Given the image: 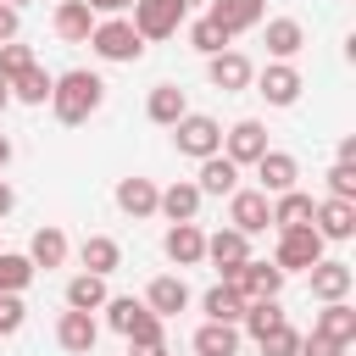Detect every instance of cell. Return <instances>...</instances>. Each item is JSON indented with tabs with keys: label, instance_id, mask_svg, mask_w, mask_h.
<instances>
[{
	"label": "cell",
	"instance_id": "obj_8",
	"mask_svg": "<svg viewBox=\"0 0 356 356\" xmlns=\"http://www.w3.org/2000/svg\"><path fill=\"white\" fill-rule=\"evenodd\" d=\"M228 228H239V234H267V228H273V195H261V189H234V195H228Z\"/></svg>",
	"mask_w": 356,
	"mask_h": 356
},
{
	"label": "cell",
	"instance_id": "obj_39",
	"mask_svg": "<svg viewBox=\"0 0 356 356\" xmlns=\"http://www.w3.org/2000/svg\"><path fill=\"white\" fill-rule=\"evenodd\" d=\"M328 195L334 200H356V161H334L328 167Z\"/></svg>",
	"mask_w": 356,
	"mask_h": 356
},
{
	"label": "cell",
	"instance_id": "obj_34",
	"mask_svg": "<svg viewBox=\"0 0 356 356\" xmlns=\"http://www.w3.org/2000/svg\"><path fill=\"white\" fill-rule=\"evenodd\" d=\"M278 323H289V317H284V306H278V295H267V300H245L239 328H245L250 339H261V334H267V328H278Z\"/></svg>",
	"mask_w": 356,
	"mask_h": 356
},
{
	"label": "cell",
	"instance_id": "obj_33",
	"mask_svg": "<svg viewBox=\"0 0 356 356\" xmlns=\"http://www.w3.org/2000/svg\"><path fill=\"white\" fill-rule=\"evenodd\" d=\"M106 295H111V289H106L100 273H78V278L67 284V306H72V312H100Z\"/></svg>",
	"mask_w": 356,
	"mask_h": 356
},
{
	"label": "cell",
	"instance_id": "obj_5",
	"mask_svg": "<svg viewBox=\"0 0 356 356\" xmlns=\"http://www.w3.org/2000/svg\"><path fill=\"white\" fill-rule=\"evenodd\" d=\"M128 11H134V17H128L134 33H139L145 44H150V39H172V33L184 28V17H189L184 0H134Z\"/></svg>",
	"mask_w": 356,
	"mask_h": 356
},
{
	"label": "cell",
	"instance_id": "obj_4",
	"mask_svg": "<svg viewBox=\"0 0 356 356\" xmlns=\"http://www.w3.org/2000/svg\"><path fill=\"white\" fill-rule=\"evenodd\" d=\"M323 234L312 228V222H295V228H278V250H273V261L284 267V278L289 273H306L312 261H323Z\"/></svg>",
	"mask_w": 356,
	"mask_h": 356
},
{
	"label": "cell",
	"instance_id": "obj_11",
	"mask_svg": "<svg viewBox=\"0 0 356 356\" xmlns=\"http://www.w3.org/2000/svg\"><path fill=\"white\" fill-rule=\"evenodd\" d=\"M312 228H317L323 239H334V245L356 239V200H334V195H323V200L312 206Z\"/></svg>",
	"mask_w": 356,
	"mask_h": 356
},
{
	"label": "cell",
	"instance_id": "obj_16",
	"mask_svg": "<svg viewBox=\"0 0 356 356\" xmlns=\"http://www.w3.org/2000/svg\"><path fill=\"white\" fill-rule=\"evenodd\" d=\"M228 284H234L245 300H267V295H284V267H278V261H256V256H250Z\"/></svg>",
	"mask_w": 356,
	"mask_h": 356
},
{
	"label": "cell",
	"instance_id": "obj_30",
	"mask_svg": "<svg viewBox=\"0 0 356 356\" xmlns=\"http://www.w3.org/2000/svg\"><path fill=\"white\" fill-rule=\"evenodd\" d=\"M200 312H206L211 323H239V317H245V295L222 278V284H211V289L200 295Z\"/></svg>",
	"mask_w": 356,
	"mask_h": 356
},
{
	"label": "cell",
	"instance_id": "obj_26",
	"mask_svg": "<svg viewBox=\"0 0 356 356\" xmlns=\"http://www.w3.org/2000/svg\"><path fill=\"white\" fill-rule=\"evenodd\" d=\"M78 261H83V273H100V278H111V273L122 267V245H117L111 234H89V239L78 245Z\"/></svg>",
	"mask_w": 356,
	"mask_h": 356
},
{
	"label": "cell",
	"instance_id": "obj_31",
	"mask_svg": "<svg viewBox=\"0 0 356 356\" xmlns=\"http://www.w3.org/2000/svg\"><path fill=\"white\" fill-rule=\"evenodd\" d=\"M50 83H56V72H44V67L33 61V67H22V72L11 78V100H22V106H44V100H50Z\"/></svg>",
	"mask_w": 356,
	"mask_h": 356
},
{
	"label": "cell",
	"instance_id": "obj_1",
	"mask_svg": "<svg viewBox=\"0 0 356 356\" xmlns=\"http://www.w3.org/2000/svg\"><path fill=\"white\" fill-rule=\"evenodd\" d=\"M100 106H106V78H100V72H89V67L56 72V83H50V111H56V122H61V128L89 122Z\"/></svg>",
	"mask_w": 356,
	"mask_h": 356
},
{
	"label": "cell",
	"instance_id": "obj_2",
	"mask_svg": "<svg viewBox=\"0 0 356 356\" xmlns=\"http://www.w3.org/2000/svg\"><path fill=\"white\" fill-rule=\"evenodd\" d=\"M106 328H117L128 345H161L167 339V328H161V317L145 306V300H134V295H106Z\"/></svg>",
	"mask_w": 356,
	"mask_h": 356
},
{
	"label": "cell",
	"instance_id": "obj_12",
	"mask_svg": "<svg viewBox=\"0 0 356 356\" xmlns=\"http://www.w3.org/2000/svg\"><path fill=\"white\" fill-rule=\"evenodd\" d=\"M206 261H211L222 278H234V273L250 261V234H239V228H217V234H206Z\"/></svg>",
	"mask_w": 356,
	"mask_h": 356
},
{
	"label": "cell",
	"instance_id": "obj_23",
	"mask_svg": "<svg viewBox=\"0 0 356 356\" xmlns=\"http://www.w3.org/2000/svg\"><path fill=\"white\" fill-rule=\"evenodd\" d=\"M156 184L150 178H117V189H111V200H117V211L122 217H156Z\"/></svg>",
	"mask_w": 356,
	"mask_h": 356
},
{
	"label": "cell",
	"instance_id": "obj_36",
	"mask_svg": "<svg viewBox=\"0 0 356 356\" xmlns=\"http://www.w3.org/2000/svg\"><path fill=\"white\" fill-rule=\"evenodd\" d=\"M189 44H195L200 56H217V50H228V33H222L211 17H195V22H189Z\"/></svg>",
	"mask_w": 356,
	"mask_h": 356
},
{
	"label": "cell",
	"instance_id": "obj_28",
	"mask_svg": "<svg viewBox=\"0 0 356 356\" xmlns=\"http://www.w3.org/2000/svg\"><path fill=\"white\" fill-rule=\"evenodd\" d=\"M184 111H189V100H184V89H178V83H156V89H150V100H145V117H150L156 128H172Z\"/></svg>",
	"mask_w": 356,
	"mask_h": 356
},
{
	"label": "cell",
	"instance_id": "obj_47",
	"mask_svg": "<svg viewBox=\"0 0 356 356\" xmlns=\"http://www.w3.org/2000/svg\"><path fill=\"white\" fill-rule=\"evenodd\" d=\"M11 156H17V150H11V139H6V134H0V172H6V167H11Z\"/></svg>",
	"mask_w": 356,
	"mask_h": 356
},
{
	"label": "cell",
	"instance_id": "obj_7",
	"mask_svg": "<svg viewBox=\"0 0 356 356\" xmlns=\"http://www.w3.org/2000/svg\"><path fill=\"white\" fill-rule=\"evenodd\" d=\"M250 83H256V95H261L267 106H295V100H300V89H306V78H300V67H295V61H267Z\"/></svg>",
	"mask_w": 356,
	"mask_h": 356
},
{
	"label": "cell",
	"instance_id": "obj_21",
	"mask_svg": "<svg viewBox=\"0 0 356 356\" xmlns=\"http://www.w3.org/2000/svg\"><path fill=\"white\" fill-rule=\"evenodd\" d=\"M312 334H323L334 345H356V306L350 300H323V312L312 317Z\"/></svg>",
	"mask_w": 356,
	"mask_h": 356
},
{
	"label": "cell",
	"instance_id": "obj_3",
	"mask_svg": "<svg viewBox=\"0 0 356 356\" xmlns=\"http://www.w3.org/2000/svg\"><path fill=\"white\" fill-rule=\"evenodd\" d=\"M83 44H89L100 61H111V67H134V61L145 56V39L134 33L128 17H95V28H89Z\"/></svg>",
	"mask_w": 356,
	"mask_h": 356
},
{
	"label": "cell",
	"instance_id": "obj_50",
	"mask_svg": "<svg viewBox=\"0 0 356 356\" xmlns=\"http://www.w3.org/2000/svg\"><path fill=\"white\" fill-rule=\"evenodd\" d=\"M184 6H206V0H184Z\"/></svg>",
	"mask_w": 356,
	"mask_h": 356
},
{
	"label": "cell",
	"instance_id": "obj_18",
	"mask_svg": "<svg viewBox=\"0 0 356 356\" xmlns=\"http://www.w3.org/2000/svg\"><path fill=\"white\" fill-rule=\"evenodd\" d=\"M206 17L234 39V33H245V28H261L267 0H206Z\"/></svg>",
	"mask_w": 356,
	"mask_h": 356
},
{
	"label": "cell",
	"instance_id": "obj_32",
	"mask_svg": "<svg viewBox=\"0 0 356 356\" xmlns=\"http://www.w3.org/2000/svg\"><path fill=\"white\" fill-rule=\"evenodd\" d=\"M312 195L306 189H284V195H273V234L278 228H295V222H312Z\"/></svg>",
	"mask_w": 356,
	"mask_h": 356
},
{
	"label": "cell",
	"instance_id": "obj_48",
	"mask_svg": "<svg viewBox=\"0 0 356 356\" xmlns=\"http://www.w3.org/2000/svg\"><path fill=\"white\" fill-rule=\"evenodd\" d=\"M6 106H11V83L0 78V111H6Z\"/></svg>",
	"mask_w": 356,
	"mask_h": 356
},
{
	"label": "cell",
	"instance_id": "obj_45",
	"mask_svg": "<svg viewBox=\"0 0 356 356\" xmlns=\"http://www.w3.org/2000/svg\"><path fill=\"white\" fill-rule=\"evenodd\" d=\"M11 206H17V189L0 178V217H11Z\"/></svg>",
	"mask_w": 356,
	"mask_h": 356
},
{
	"label": "cell",
	"instance_id": "obj_29",
	"mask_svg": "<svg viewBox=\"0 0 356 356\" xmlns=\"http://www.w3.org/2000/svg\"><path fill=\"white\" fill-rule=\"evenodd\" d=\"M28 261H33V267H44V273H50V267H61V261H67V234H61L56 222L33 228V239H28Z\"/></svg>",
	"mask_w": 356,
	"mask_h": 356
},
{
	"label": "cell",
	"instance_id": "obj_43",
	"mask_svg": "<svg viewBox=\"0 0 356 356\" xmlns=\"http://www.w3.org/2000/svg\"><path fill=\"white\" fill-rule=\"evenodd\" d=\"M83 6H89L95 17H122V11L134 6V0H83Z\"/></svg>",
	"mask_w": 356,
	"mask_h": 356
},
{
	"label": "cell",
	"instance_id": "obj_9",
	"mask_svg": "<svg viewBox=\"0 0 356 356\" xmlns=\"http://www.w3.org/2000/svg\"><path fill=\"white\" fill-rule=\"evenodd\" d=\"M306 284H312V300H350V289H356V267L323 256V261L306 267Z\"/></svg>",
	"mask_w": 356,
	"mask_h": 356
},
{
	"label": "cell",
	"instance_id": "obj_14",
	"mask_svg": "<svg viewBox=\"0 0 356 356\" xmlns=\"http://www.w3.org/2000/svg\"><path fill=\"white\" fill-rule=\"evenodd\" d=\"M295 178H300V161L289 156V150H261L256 156V189L261 195H284V189H295Z\"/></svg>",
	"mask_w": 356,
	"mask_h": 356
},
{
	"label": "cell",
	"instance_id": "obj_44",
	"mask_svg": "<svg viewBox=\"0 0 356 356\" xmlns=\"http://www.w3.org/2000/svg\"><path fill=\"white\" fill-rule=\"evenodd\" d=\"M128 356H172V350H167V339H161V345H128Z\"/></svg>",
	"mask_w": 356,
	"mask_h": 356
},
{
	"label": "cell",
	"instance_id": "obj_19",
	"mask_svg": "<svg viewBox=\"0 0 356 356\" xmlns=\"http://www.w3.org/2000/svg\"><path fill=\"white\" fill-rule=\"evenodd\" d=\"M261 44H267V56H273V61H295V56L306 50V28H300L295 17H267Z\"/></svg>",
	"mask_w": 356,
	"mask_h": 356
},
{
	"label": "cell",
	"instance_id": "obj_27",
	"mask_svg": "<svg viewBox=\"0 0 356 356\" xmlns=\"http://www.w3.org/2000/svg\"><path fill=\"white\" fill-rule=\"evenodd\" d=\"M189 345H195V356H239V323H211L206 317Z\"/></svg>",
	"mask_w": 356,
	"mask_h": 356
},
{
	"label": "cell",
	"instance_id": "obj_40",
	"mask_svg": "<svg viewBox=\"0 0 356 356\" xmlns=\"http://www.w3.org/2000/svg\"><path fill=\"white\" fill-rule=\"evenodd\" d=\"M22 317H28L22 295H0V339H6V334H17V328H22Z\"/></svg>",
	"mask_w": 356,
	"mask_h": 356
},
{
	"label": "cell",
	"instance_id": "obj_10",
	"mask_svg": "<svg viewBox=\"0 0 356 356\" xmlns=\"http://www.w3.org/2000/svg\"><path fill=\"white\" fill-rule=\"evenodd\" d=\"M261 150H267V128H261L256 117H239L234 128H222V156H228L234 167H256Z\"/></svg>",
	"mask_w": 356,
	"mask_h": 356
},
{
	"label": "cell",
	"instance_id": "obj_37",
	"mask_svg": "<svg viewBox=\"0 0 356 356\" xmlns=\"http://www.w3.org/2000/svg\"><path fill=\"white\" fill-rule=\"evenodd\" d=\"M256 345H261V356H295V350H300V334H295L289 323H278V328H267Z\"/></svg>",
	"mask_w": 356,
	"mask_h": 356
},
{
	"label": "cell",
	"instance_id": "obj_24",
	"mask_svg": "<svg viewBox=\"0 0 356 356\" xmlns=\"http://www.w3.org/2000/svg\"><path fill=\"white\" fill-rule=\"evenodd\" d=\"M50 28H56V39H67V44H83V39H89V28H95V11H89L83 0H56V17H50Z\"/></svg>",
	"mask_w": 356,
	"mask_h": 356
},
{
	"label": "cell",
	"instance_id": "obj_20",
	"mask_svg": "<svg viewBox=\"0 0 356 356\" xmlns=\"http://www.w3.org/2000/svg\"><path fill=\"white\" fill-rule=\"evenodd\" d=\"M145 306L167 323V317H178V312L189 306V284H184L178 273H161V278H150V284H145Z\"/></svg>",
	"mask_w": 356,
	"mask_h": 356
},
{
	"label": "cell",
	"instance_id": "obj_6",
	"mask_svg": "<svg viewBox=\"0 0 356 356\" xmlns=\"http://www.w3.org/2000/svg\"><path fill=\"white\" fill-rule=\"evenodd\" d=\"M172 145H178V156H211V150H222V122L217 117H206V111H184L178 122H172Z\"/></svg>",
	"mask_w": 356,
	"mask_h": 356
},
{
	"label": "cell",
	"instance_id": "obj_25",
	"mask_svg": "<svg viewBox=\"0 0 356 356\" xmlns=\"http://www.w3.org/2000/svg\"><path fill=\"white\" fill-rule=\"evenodd\" d=\"M195 189H200V195H234V189H239V167H234L222 150H211V156H200Z\"/></svg>",
	"mask_w": 356,
	"mask_h": 356
},
{
	"label": "cell",
	"instance_id": "obj_49",
	"mask_svg": "<svg viewBox=\"0 0 356 356\" xmlns=\"http://www.w3.org/2000/svg\"><path fill=\"white\" fill-rule=\"evenodd\" d=\"M6 6H17V11H22V6H28V0H6Z\"/></svg>",
	"mask_w": 356,
	"mask_h": 356
},
{
	"label": "cell",
	"instance_id": "obj_35",
	"mask_svg": "<svg viewBox=\"0 0 356 356\" xmlns=\"http://www.w3.org/2000/svg\"><path fill=\"white\" fill-rule=\"evenodd\" d=\"M33 261H28V250H0V295H22L28 284H33Z\"/></svg>",
	"mask_w": 356,
	"mask_h": 356
},
{
	"label": "cell",
	"instance_id": "obj_42",
	"mask_svg": "<svg viewBox=\"0 0 356 356\" xmlns=\"http://www.w3.org/2000/svg\"><path fill=\"white\" fill-rule=\"evenodd\" d=\"M17 28H22V11L0 0V44H6V39H17Z\"/></svg>",
	"mask_w": 356,
	"mask_h": 356
},
{
	"label": "cell",
	"instance_id": "obj_22",
	"mask_svg": "<svg viewBox=\"0 0 356 356\" xmlns=\"http://www.w3.org/2000/svg\"><path fill=\"white\" fill-rule=\"evenodd\" d=\"M200 189H195V178H178V184H167L161 195H156V211L167 217V222H195V211H200Z\"/></svg>",
	"mask_w": 356,
	"mask_h": 356
},
{
	"label": "cell",
	"instance_id": "obj_17",
	"mask_svg": "<svg viewBox=\"0 0 356 356\" xmlns=\"http://www.w3.org/2000/svg\"><path fill=\"white\" fill-rule=\"evenodd\" d=\"M95 339H100V323H95V312H61L56 317V345L67 350V356H89L95 350Z\"/></svg>",
	"mask_w": 356,
	"mask_h": 356
},
{
	"label": "cell",
	"instance_id": "obj_46",
	"mask_svg": "<svg viewBox=\"0 0 356 356\" xmlns=\"http://www.w3.org/2000/svg\"><path fill=\"white\" fill-rule=\"evenodd\" d=\"M334 161H356V134H345V139H339V156H334Z\"/></svg>",
	"mask_w": 356,
	"mask_h": 356
},
{
	"label": "cell",
	"instance_id": "obj_13",
	"mask_svg": "<svg viewBox=\"0 0 356 356\" xmlns=\"http://www.w3.org/2000/svg\"><path fill=\"white\" fill-rule=\"evenodd\" d=\"M206 78H211V89L239 95V89H250L256 67H250V56H239V50H217V56H206Z\"/></svg>",
	"mask_w": 356,
	"mask_h": 356
},
{
	"label": "cell",
	"instance_id": "obj_41",
	"mask_svg": "<svg viewBox=\"0 0 356 356\" xmlns=\"http://www.w3.org/2000/svg\"><path fill=\"white\" fill-rule=\"evenodd\" d=\"M350 345H334V339H323V334H300V350L295 356H345Z\"/></svg>",
	"mask_w": 356,
	"mask_h": 356
},
{
	"label": "cell",
	"instance_id": "obj_38",
	"mask_svg": "<svg viewBox=\"0 0 356 356\" xmlns=\"http://www.w3.org/2000/svg\"><path fill=\"white\" fill-rule=\"evenodd\" d=\"M22 67H33V44H17V39H6V44H0V78L11 83Z\"/></svg>",
	"mask_w": 356,
	"mask_h": 356
},
{
	"label": "cell",
	"instance_id": "obj_15",
	"mask_svg": "<svg viewBox=\"0 0 356 356\" xmlns=\"http://www.w3.org/2000/svg\"><path fill=\"white\" fill-rule=\"evenodd\" d=\"M161 250H167L172 267H200V261H206V234H200V222H167Z\"/></svg>",
	"mask_w": 356,
	"mask_h": 356
}]
</instances>
